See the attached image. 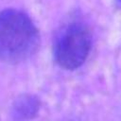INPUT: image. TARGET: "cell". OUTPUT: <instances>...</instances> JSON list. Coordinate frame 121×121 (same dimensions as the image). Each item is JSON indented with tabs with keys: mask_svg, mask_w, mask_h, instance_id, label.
Returning <instances> with one entry per match:
<instances>
[{
	"mask_svg": "<svg viewBox=\"0 0 121 121\" xmlns=\"http://www.w3.org/2000/svg\"><path fill=\"white\" fill-rule=\"evenodd\" d=\"M38 28L29 16L18 9L0 12V60L17 63L30 58L38 49Z\"/></svg>",
	"mask_w": 121,
	"mask_h": 121,
	"instance_id": "1",
	"label": "cell"
},
{
	"mask_svg": "<svg viewBox=\"0 0 121 121\" xmlns=\"http://www.w3.org/2000/svg\"><path fill=\"white\" fill-rule=\"evenodd\" d=\"M91 46L89 28L82 23L73 22L64 26L58 35L54 44V57L60 67L74 70L87 60Z\"/></svg>",
	"mask_w": 121,
	"mask_h": 121,
	"instance_id": "2",
	"label": "cell"
},
{
	"mask_svg": "<svg viewBox=\"0 0 121 121\" xmlns=\"http://www.w3.org/2000/svg\"><path fill=\"white\" fill-rule=\"evenodd\" d=\"M39 110V101L32 95H23L13 106V113L17 118H29Z\"/></svg>",
	"mask_w": 121,
	"mask_h": 121,
	"instance_id": "3",
	"label": "cell"
},
{
	"mask_svg": "<svg viewBox=\"0 0 121 121\" xmlns=\"http://www.w3.org/2000/svg\"><path fill=\"white\" fill-rule=\"evenodd\" d=\"M120 1H121V0H120Z\"/></svg>",
	"mask_w": 121,
	"mask_h": 121,
	"instance_id": "4",
	"label": "cell"
}]
</instances>
